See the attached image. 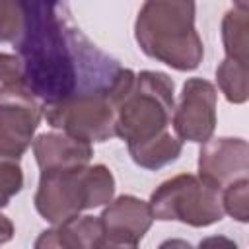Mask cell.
<instances>
[{
    "label": "cell",
    "mask_w": 249,
    "mask_h": 249,
    "mask_svg": "<svg viewBox=\"0 0 249 249\" xmlns=\"http://www.w3.org/2000/svg\"><path fill=\"white\" fill-rule=\"evenodd\" d=\"M23 86L43 101L105 89L119 66L72 25L64 0H18Z\"/></svg>",
    "instance_id": "obj_1"
},
{
    "label": "cell",
    "mask_w": 249,
    "mask_h": 249,
    "mask_svg": "<svg viewBox=\"0 0 249 249\" xmlns=\"http://www.w3.org/2000/svg\"><path fill=\"white\" fill-rule=\"evenodd\" d=\"M173 88V80L163 72L119 68L109 88L115 105V136L134 146L165 132L175 107Z\"/></svg>",
    "instance_id": "obj_2"
},
{
    "label": "cell",
    "mask_w": 249,
    "mask_h": 249,
    "mask_svg": "<svg viewBox=\"0 0 249 249\" xmlns=\"http://www.w3.org/2000/svg\"><path fill=\"white\" fill-rule=\"evenodd\" d=\"M134 37L140 51L179 72L198 68L204 47L195 27V0H144Z\"/></svg>",
    "instance_id": "obj_3"
},
{
    "label": "cell",
    "mask_w": 249,
    "mask_h": 249,
    "mask_svg": "<svg viewBox=\"0 0 249 249\" xmlns=\"http://www.w3.org/2000/svg\"><path fill=\"white\" fill-rule=\"evenodd\" d=\"M115 195V177L103 163L41 171L35 210L51 224H58L84 210L107 204Z\"/></svg>",
    "instance_id": "obj_4"
},
{
    "label": "cell",
    "mask_w": 249,
    "mask_h": 249,
    "mask_svg": "<svg viewBox=\"0 0 249 249\" xmlns=\"http://www.w3.org/2000/svg\"><path fill=\"white\" fill-rule=\"evenodd\" d=\"M148 204L154 220H175L193 228H206L224 218L220 191L208 187L200 177L191 173H181L163 181L150 195Z\"/></svg>",
    "instance_id": "obj_5"
},
{
    "label": "cell",
    "mask_w": 249,
    "mask_h": 249,
    "mask_svg": "<svg viewBox=\"0 0 249 249\" xmlns=\"http://www.w3.org/2000/svg\"><path fill=\"white\" fill-rule=\"evenodd\" d=\"M109 88L43 101V117L53 128H58L74 138L86 142H105L115 136V105Z\"/></svg>",
    "instance_id": "obj_6"
},
{
    "label": "cell",
    "mask_w": 249,
    "mask_h": 249,
    "mask_svg": "<svg viewBox=\"0 0 249 249\" xmlns=\"http://www.w3.org/2000/svg\"><path fill=\"white\" fill-rule=\"evenodd\" d=\"M41 117V103L25 86H0V154L21 160Z\"/></svg>",
    "instance_id": "obj_7"
},
{
    "label": "cell",
    "mask_w": 249,
    "mask_h": 249,
    "mask_svg": "<svg viewBox=\"0 0 249 249\" xmlns=\"http://www.w3.org/2000/svg\"><path fill=\"white\" fill-rule=\"evenodd\" d=\"M216 101L214 84L204 78H189L183 84L179 103L173 107V130L181 142H206L216 130Z\"/></svg>",
    "instance_id": "obj_8"
},
{
    "label": "cell",
    "mask_w": 249,
    "mask_h": 249,
    "mask_svg": "<svg viewBox=\"0 0 249 249\" xmlns=\"http://www.w3.org/2000/svg\"><path fill=\"white\" fill-rule=\"evenodd\" d=\"M105 247H138L154 224L150 204L132 195L111 198L99 216Z\"/></svg>",
    "instance_id": "obj_9"
},
{
    "label": "cell",
    "mask_w": 249,
    "mask_h": 249,
    "mask_svg": "<svg viewBox=\"0 0 249 249\" xmlns=\"http://www.w3.org/2000/svg\"><path fill=\"white\" fill-rule=\"evenodd\" d=\"M249 171V144L243 138L220 136L202 142L198 152V177L208 187L222 191Z\"/></svg>",
    "instance_id": "obj_10"
},
{
    "label": "cell",
    "mask_w": 249,
    "mask_h": 249,
    "mask_svg": "<svg viewBox=\"0 0 249 249\" xmlns=\"http://www.w3.org/2000/svg\"><path fill=\"white\" fill-rule=\"evenodd\" d=\"M33 156L41 171L68 169L88 165L93 148L91 142L74 138L66 132H43L33 140Z\"/></svg>",
    "instance_id": "obj_11"
},
{
    "label": "cell",
    "mask_w": 249,
    "mask_h": 249,
    "mask_svg": "<svg viewBox=\"0 0 249 249\" xmlns=\"http://www.w3.org/2000/svg\"><path fill=\"white\" fill-rule=\"evenodd\" d=\"M35 247H66V249H99L105 247L99 216H70L51 230H45Z\"/></svg>",
    "instance_id": "obj_12"
},
{
    "label": "cell",
    "mask_w": 249,
    "mask_h": 249,
    "mask_svg": "<svg viewBox=\"0 0 249 249\" xmlns=\"http://www.w3.org/2000/svg\"><path fill=\"white\" fill-rule=\"evenodd\" d=\"M183 150V142L173 136L169 130L158 134L152 140H146L142 144H134L128 146V154L132 158V161L144 169H160L171 161H175L181 156Z\"/></svg>",
    "instance_id": "obj_13"
},
{
    "label": "cell",
    "mask_w": 249,
    "mask_h": 249,
    "mask_svg": "<svg viewBox=\"0 0 249 249\" xmlns=\"http://www.w3.org/2000/svg\"><path fill=\"white\" fill-rule=\"evenodd\" d=\"M247 8L233 6L222 19V43L228 58L249 62V18Z\"/></svg>",
    "instance_id": "obj_14"
},
{
    "label": "cell",
    "mask_w": 249,
    "mask_h": 249,
    "mask_svg": "<svg viewBox=\"0 0 249 249\" xmlns=\"http://www.w3.org/2000/svg\"><path fill=\"white\" fill-rule=\"evenodd\" d=\"M247 76H249V62H239L235 58H224L216 68V82L224 97L233 103L241 105L249 97L247 88Z\"/></svg>",
    "instance_id": "obj_15"
},
{
    "label": "cell",
    "mask_w": 249,
    "mask_h": 249,
    "mask_svg": "<svg viewBox=\"0 0 249 249\" xmlns=\"http://www.w3.org/2000/svg\"><path fill=\"white\" fill-rule=\"evenodd\" d=\"M222 208L233 220L245 224L249 222V179L239 177L222 189Z\"/></svg>",
    "instance_id": "obj_16"
},
{
    "label": "cell",
    "mask_w": 249,
    "mask_h": 249,
    "mask_svg": "<svg viewBox=\"0 0 249 249\" xmlns=\"http://www.w3.org/2000/svg\"><path fill=\"white\" fill-rule=\"evenodd\" d=\"M23 173L18 158L0 154V208L8 206L10 200L21 191Z\"/></svg>",
    "instance_id": "obj_17"
},
{
    "label": "cell",
    "mask_w": 249,
    "mask_h": 249,
    "mask_svg": "<svg viewBox=\"0 0 249 249\" xmlns=\"http://www.w3.org/2000/svg\"><path fill=\"white\" fill-rule=\"evenodd\" d=\"M21 29L18 0H0V43H14Z\"/></svg>",
    "instance_id": "obj_18"
},
{
    "label": "cell",
    "mask_w": 249,
    "mask_h": 249,
    "mask_svg": "<svg viewBox=\"0 0 249 249\" xmlns=\"http://www.w3.org/2000/svg\"><path fill=\"white\" fill-rule=\"evenodd\" d=\"M0 84L23 86V66L18 54L0 53Z\"/></svg>",
    "instance_id": "obj_19"
},
{
    "label": "cell",
    "mask_w": 249,
    "mask_h": 249,
    "mask_svg": "<svg viewBox=\"0 0 249 249\" xmlns=\"http://www.w3.org/2000/svg\"><path fill=\"white\" fill-rule=\"evenodd\" d=\"M14 231H16V230H14L12 220L0 212V245L8 243V241L14 237Z\"/></svg>",
    "instance_id": "obj_20"
},
{
    "label": "cell",
    "mask_w": 249,
    "mask_h": 249,
    "mask_svg": "<svg viewBox=\"0 0 249 249\" xmlns=\"http://www.w3.org/2000/svg\"><path fill=\"white\" fill-rule=\"evenodd\" d=\"M235 6L237 8H247V0H235Z\"/></svg>",
    "instance_id": "obj_21"
}]
</instances>
